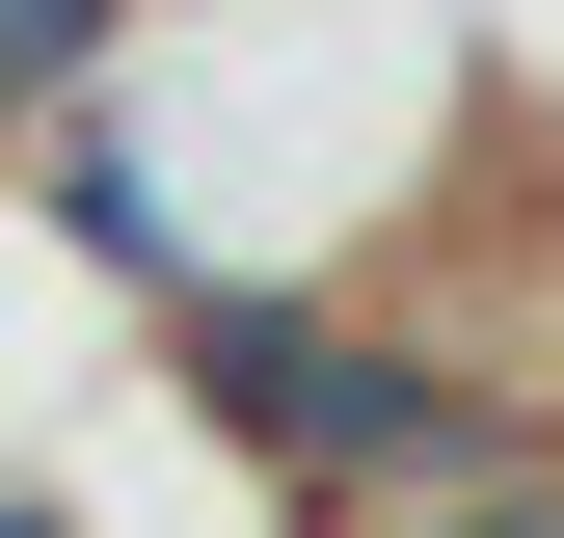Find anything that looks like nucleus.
Listing matches in <instances>:
<instances>
[{
    "mask_svg": "<svg viewBox=\"0 0 564 538\" xmlns=\"http://www.w3.org/2000/svg\"><path fill=\"white\" fill-rule=\"evenodd\" d=\"M377 538H564V458H511V485H457V512H377Z\"/></svg>",
    "mask_w": 564,
    "mask_h": 538,
    "instance_id": "nucleus-3",
    "label": "nucleus"
},
{
    "mask_svg": "<svg viewBox=\"0 0 564 538\" xmlns=\"http://www.w3.org/2000/svg\"><path fill=\"white\" fill-rule=\"evenodd\" d=\"M188 404H216V458L269 512H323V538H377V512H457V485H511V458H564L511 377L457 351L403 269H323V297H188Z\"/></svg>",
    "mask_w": 564,
    "mask_h": 538,
    "instance_id": "nucleus-2",
    "label": "nucleus"
},
{
    "mask_svg": "<svg viewBox=\"0 0 564 538\" xmlns=\"http://www.w3.org/2000/svg\"><path fill=\"white\" fill-rule=\"evenodd\" d=\"M54 243L134 297H323V269H431L484 189V54L457 0H134L108 82L28 134Z\"/></svg>",
    "mask_w": 564,
    "mask_h": 538,
    "instance_id": "nucleus-1",
    "label": "nucleus"
}]
</instances>
